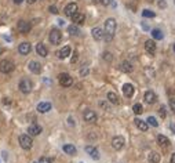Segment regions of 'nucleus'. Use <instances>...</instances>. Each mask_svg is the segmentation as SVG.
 <instances>
[{
  "label": "nucleus",
  "mask_w": 175,
  "mask_h": 163,
  "mask_svg": "<svg viewBox=\"0 0 175 163\" xmlns=\"http://www.w3.org/2000/svg\"><path fill=\"white\" fill-rule=\"evenodd\" d=\"M71 47L69 46H65V47H62L61 50H59V53H58V57L61 60H65V58H68L69 55H71Z\"/></svg>",
  "instance_id": "21"
},
{
  "label": "nucleus",
  "mask_w": 175,
  "mask_h": 163,
  "mask_svg": "<svg viewBox=\"0 0 175 163\" xmlns=\"http://www.w3.org/2000/svg\"><path fill=\"white\" fill-rule=\"evenodd\" d=\"M77 4H76V3H69L68 6H66L65 8H63V12H65V15L66 17H73V15L76 14V12H77Z\"/></svg>",
  "instance_id": "6"
},
{
  "label": "nucleus",
  "mask_w": 175,
  "mask_h": 163,
  "mask_svg": "<svg viewBox=\"0 0 175 163\" xmlns=\"http://www.w3.org/2000/svg\"><path fill=\"white\" fill-rule=\"evenodd\" d=\"M114 32H116V21L113 18H108L105 22V39L106 41H110L113 39Z\"/></svg>",
  "instance_id": "1"
},
{
  "label": "nucleus",
  "mask_w": 175,
  "mask_h": 163,
  "mask_svg": "<svg viewBox=\"0 0 175 163\" xmlns=\"http://www.w3.org/2000/svg\"><path fill=\"white\" fill-rule=\"evenodd\" d=\"M159 113H160V116L164 119V117L167 116V115H165V107H160V109H159Z\"/></svg>",
  "instance_id": "37"
},
{
  "label": "nucleus",
  "mask_w": 175,
  "mask_h": 163,
  "mask_svg": "<svg viewBox=\"0 0 175 163\" xmlns=\"http://www.w3.org/2000/svg\"><path fill=\"white\" fill-rule=\"evenodd\" d=\"M157 142H159V145L164 146V148L170 145V140H168L165 136H157Z\"/></svg>",
  "instance_id": "27"
},
{
  "label": "nucleus",
  "mask_w": 175,
  "mask_h": 163,
  "mask_svg": "<svg viewBox=\"0 0 175 163\" xmlns=\"http://www.w3.org/2000/svg\"><path fill=\"white\" fill-rule=\"evenodd\" d=\"M152 36H153L154 40H161L164 37V35H163V32H161L160 29H153L152 31Z\"/></svg>",
  "instance_id": "29"
},
{
  "label": "nucleus",
  "mask_w": 175,
  "mask_h": 163,
  "mask_svg": "<svg viewBox=\"0 0 175 163\" xmlns=\"http://www.w3.org/2000/svg\"><path fill=\"white\" fill-rule=\"evenodd\" d=\"M20 144L24 149H30L32 144H33L32 136H29V134H22V136H20Z\"/></svg>",
  "instance_id": "4"
},
{
  "label": "nucleus",
  "mask_w": 175,
  "mask_h": 163,
  "mask_svg": "<svg viewBox=\"0 0 175 163\" xmlns=\"http://www.w3.org/2000/svg\"><path fill=\"white\" fill-rule=\"evenodd\" d=\"M12 2H14V3H15V4H21V3H22V2H24V0H12Z\"/></svg>",
  "instance_id": "43"
},
{
  "label": "nucleus",
  "mask_w": 175,
  "mask_h": 163,
  "mask_svg": "<svg viewBox=\"0 0 175 163\" xmlns=\"http://www.w3.org/2000/svg\"><path fill=\"white\" fill-rule=\"evenodd\" d=\"M29 69H30V72H33V73H36V75H39V73L41 72V65L37 61H30L29 62Z\"/></svg>",
  "instance_id": "20"
},
{
  "label": "nucleus",
  "mask_w": 175,
  "mask_h": 163,
  "mask_svg": "<svg viewBox=\"0 0 175 163\" xmlns=\"http://www.w3.org/2000/svg\"><path fill=\"white\" fill-rule=\"evenodd\" d=\"M17 28H18V31H20L21 33H29L30 29H32V25H30V22L22 20V21L18 22Z\"/></svg>",
  "instance_id": "9"
},
{
  "label": "nucleus",
  "mask_w": 175,
  "mask_h": 163,
  "mask_svg": "<svg viewBox=\"0 0 175 163\" xmlns=\"http://www.w3.org/2000/svg\"><path fill=\"white\" fill-rule=\"evenodd\" d=\"M26 2H28V3H29V4H33V3H35V2H36V0H26Z\"/></svg>",
  "instance_id": "45"
},
{
  "label": "nucleus",
  "mask_w": 175,
  "mask_h": 163,
  "mask_svg": "<svg viewBox=\"0 0 175 163\" xmlns=\"http://www.w3.org/2000/svg\"><path fill=\"white\" fill-rule=\"evenodd\" d=\"M87 73H88V66L84 65V66H83V68L80 69V75H81V76H85Z\"/></svg>",
  "instance_id": "34"
},
{
  "label": "nucleus",
  "mask_w": 175,
  "mask_h": 163,
  "mask_svg": "<svg viewBox=\"0 0 175 163\" xmlns=\"http://www.w3.org/2000/svg\"><path fill=\"white\" fill-rule=\"evenodd\" d=\"M120 69H122L124 73H130V72L134 71V66L131 65V62L124 61V62H122V65H120Z\"/></svg>",
  "instance_id": "25"
},
{
  "label": "nucleus",
  "mask_w": 175,
  "mask_h": 163,
  "mask_svg": "<svg viewBox=\"0 0 175 163\" xmlns=\"http://www.w3.org/2000/svg\"><path fill=\"white\" fill-rule=\"evenodd\" d=\"M132 111H134L135 115H141L142 112H144V108H142L141 104H135L134 107H132Z\"/></svg>",
  "instance_id": "31"
},
{
  "label": "nucleus",
  "mask_w": 175,
  "mask_h": 163,
  "mask_svg": "<svg viewBox=\"0 0 175 163\" xmlns=\"http://www.w3.org/2000/svg\"><path fill=\"white\" fill-rule=\"evenodd\" d=\"M145 50L148 54H150V55H154L156 54V43L154 40H146L145 41Z\"/></svg>",
  "instance_id": "11"
},
{
  "label": "nucleus",
  "mask_w": 175,
  "mask_h": 163,
  "mask_svg": "<svg viewBox=\"0 0 175 163\" xmlns=\"http://www.w3.org/2000/svg\"><path fill=\"white\" fill-rule=\"evenodd\" d=\"M124 144H126V141H124V138L122 136H116V137H113V140H112V146L116 151H120V149L124 146Z\"/></svg>",
  "instance_id": "8"
},
{
  "label": "nucleus",
  "mask_w": 175,
  "mask_h": 163,
  "mask_svg": "<svg viewBox=\"0 0 175 163\" xmlns=\"http://www.w3.org/2000/svg\"><path fill=\"white\" fill-rule=\"evenodd\" d=\"M85 152L90 153V156L93 159H95V161H98V159H99V152H98V149L94 148V146H91V145L85 146Z\"/></svg>",
  "instance_id": "17"
},
{
  "label": "nucleus",
  "mask_w": 175,
  "mask_h": 163,
  "mask_svg": "<svg viewBox=\"0 0 175 163\" xmlns=\"http://www.w3.org/2000/svg\"><path fill=\"white\" fill-rule=\"evenodd\" d=\"M123 94L126 95V97H132V95H134V86L130 84V83L123 84Z\"/></svg>",
  "instance_id": "16"
},
{
  "label": "nucleus",
  "mask_w": 175,
  "mask_h": 163,
  "mask_svg": "<svg viewBox=\"0 0 175 163\" xmlns=\"http://www.w3.org/2000/svg\"><path fill=\"white\" fill-rule=\"evenodd\" d=\"M41 130H43V129H41L39 124L33 123V124H30V126H29V129H28V133H29V136L35 137V136H39V134L41 133Z\"/></svg>",
  "instance_id": "15"
},
{
  "label": "nucleus",
  "mask_w": 175,
  "mask_h": 163,
  "mask_svg": "<svg viewBox=\"0 0 175 163\" xmlns=\"http://www.w3.org/2000/svg\"><path fill=\"white\" fill-rule=\"evenodd\" d=\"M142 15H144L145 18H154L156 17V12H153L152 10H144V11H142Z\"/></svg>",
  "instance_id": "32"
},
{
  "label": "nucleus",
  "mask_w": 175,
  "mask_h": 163,
  "mask_svg": "<svg viewBox=\"0 0 175 163\" xmlns=\"http://www.w3.org/2000/svg\"><path fill=\"white\" fill-rule=\"evenodd\" d=\"M134 122H135V124H136V127H138L141 132H148V129H149V123H148V122H145V120H141V119H135Z\"/></svg>",
  "instance_id": "22"
},
{
  "label": "nucleus",
  "mask_w": 175,
  "mask_h": 163,
  "mask_svg": "<svg viewBox=\"0 0 175 163\" xmlns=\"http://www.w3.org/2000/svg\"><path fill=\"white\" fill-rule=\"evenodd\" d=\"M50 109H51V104H50V102H40V104L37 105V111H39L40 113H46V112H48Z\"/></svg>",
  "instance_id": "23"
},
{
  "label": "nucleus",
  "mask_w": 175,
  "mask_h": 163,
  "mask_svg": "<svg viewBox=\"0 0 175 163\" xmlns=\"http://www.w3.org/2000/svg\"><path fill=\"white\" fill-rule=\"evenodd\" d=\"M48 11L51 12V14H58V8H57L55 6H50V7H48Z\"/></svg>",
  "instance_id": "36"
},
{
  "label": "nucleus",
  "mask_w": 175,
  "mask_h": 163,
  "mask_svg": "<svg viewBox=\"0 0 175 163\" xmlns=\"http://www.w3.org/2000/svg\"><path fill=\"white\" fill-rule=\"evenodd\" d=\"M149 162L150 163H159L160 162V155H159L157 152H150V155H149Z\"/></svg>",
  "instance_id": "30"
},
{
  "label": "nucleus",
  "mask_w": 175,
  "mask_h": 163,
  "mask_svg": "<svg viewBox=\"0 0 175 163\" xmlns=\"http://www.w3.org/2000/svg\"><path fill=\"white\" fill-rule=\"evenodd\" d=\"M108 101H109L110 104H113V105H119V104H120L119 95H117L116 93H113V91H109V93H108Z\"/></svg>",
  "instance_id": "18"
},
{
  "label": "nucleus",
  "mask_w": 175,
  "mask_h": 163,
  "mask_svg": "<svg viewBox=\"0 0 175 163\" xmlns=\"http://www.w3.org/2000/svg\"><path fill=\"white\" fill-rule=\"evenodd\" d=\"M58 80H59V84H61L62 87H71L73 84V79L68 73H61V75L58 76Z\"/></svg>",
  "instance_id": "5"
},
{
  "label": "nucleus",
  "mask_w": 175,
  "mask_h": 163,
  "mask_svg": "<svg viewBox=\"0 0 175 163\" xmlns=\"http://www.w3.org/2000/svg\"><path fill=\"white\" fill-rule=\"evenodd\" d=\"M148 2H149V3H152V2H153V0H148Z\"/></svg>",
  "instance_id": "46"
},
{
  "label": "nucleus",
  "mask_w": 175,
  "mask_h": 163,
  "mask_svg": "<svg viewBox=\"0 0 175 163\" xmlns=\"http://www.w3.org/2000/svg\"><path fill=\"white\" fill-rule=\"evenodd\" d=\"M72 21L75 22L76 25H81V24H84V21H85V17H84V14H81V12H76L75 15L72 17Z\"/></svg>",
  "instance_id": "19"
},
{
  "label": "nucleus",
  "mask_w": 175,
  "mask_h": 163,
  "mask_svg": "<svg viewBox=\"0 0 175 163\" xmlns=\"http://www.w3.org/2000/svg\"><path fill=\"white\" fill-rule=\"evenodd\" d=\"M62 149H63V152L68 153V155H76V152H77V151H76V148L72 145V144H65Z\"/></svg>",
  "instance_id": "26"
},
{
  "label": "nucleus",
  "mask_w": 175,
  "mask_h": 163,
  "mask_svg": "<svg viewBox=\"0 0 175 163\" xmlns=\"http://www.w3.org/2000/svg\"><path fill=\"white\" fill-rule=\"evenodd\" d=\"M83 117H84V120L85 122H88V123H94V122H97V113L94 112V111H85L84 115H83Z\"/></svg>",
  "instance_id": "12"
},
{
  "label": "nucleus",
  "mask_w": 175,
  "mask_h": 163,
  "mask_svg": "<svg viewBox=\"0 0 175 163\" xmlns=\"http://www.w3.org/2000/svg\"><path fill=\"white\" fill-rule=\"evenodd\" d=\"M33 163H40V162H33Z\"/></svg>",
  "instance_id": "48"
},
{
  "label": "nucleus",
  "mask_w": 175,
  "mask_h": 163,
  "mask_svg": "<svg viewBox=\"0 0 175 163\" xmlns=\"http://www.w3.org/2000/svg\"><path fill=\"white\" fill-rule=\"evenodd\" d=\"M171 163H175V153H173V156H171Z\"/></svg>",
  "instance_id": "44"
},
{
  "label": "nucleus",
  "mask_w": 175,
  "mask_h": 163,
  "mask_svg": "<svg viewBox=\"0 0 175 163\" xmlns=\"http://www.w3.org/2000/svg\"><path fill=\"white\" fill-rule=\"evenodd\" d=\"M40 163H53L51 162V159H48V158H46V156H43V158H40Z\"/></svg>",
  "instance_id": "39"
},
{
  "label": "nucleus",
  "mask_w": 175,
  "mask_h": 163,
  "mask_svg": "<svg viewBox=\"0 0 175 163\" xmlns=\"http://www.w3.org/2000/svg\"><path fill=\"white\" fill-rule=\"evenodd\" d=\"M15 65L14 62L10 61V60H3V61H0V72L2 73H10L14 71Z\"/></svg>",
  "instance_id": "2"
},
{
  "label": "nucleus",
  "mask_w": 175,
  "mask_h": 163,
  "mask_svg": "<svg viewBox=\"0 0 175 163\" xmlns=\"http://www.w3.org/2000/svg\"><path fill=\"white\" fill-rule=\"evenodd\" d=\"M77 55H79V54H77V51H75V53H73L72 60H71V61H72V64H75L76 61H77Z\"/></svg>",
  "instance_id": "40"
},
{
  "label": "nucleus",
  "mask_w": 175,
  "mask_h": 163,
  "mask_svg": "<svg viewBox=\"0 0 175 163\" xmlns=\"http://www.w3.org/2000/svg\"><path fill=\"white\" fill-rule=\"evenodd\" d=\"M0 53H2V49H0Z\"/></svg>",
  "instance_id": "49"
},
{
  "label": "nucleus",
  "mask_w": 175,
  "mask_h": 163,
  "mask_svg": "<svg viewBox=\"0 0 175 163\" xmlns=\"http://www.w3.org/2000/svg\"><path fill=\"white\" fill-rule=\"evenodd\" d=\"M48 39H50V43H51V44H55V46H57V44L61 43V40H62V33H61V32H59L58 29H51Z\"/></svg>",
  "instance_id": "3"
},
{
  "label": "nucleus",
  "mask_w": 175,
  "mask_h": 163,
  "mask_svg": "<svg viewBox=\"0 0 175 163\" xmlns=\"http://www.w3.org/2000/svg\"><path fill=\"white\" fill-rule=\"evenodd\" d=\"M104 60H106V61H112V60H113V57H112V54H110V53H105L104 54Z\"/></svg>",
  "instance_id": "35"
},
{
  "label": "nucleus",
  "mask_w": 175,
  "mask_h": 163,
  "mask_svg": "<svg viewBox=\"0 0 175 163\" xmlns=\"http://www.w3.org/2000/svg\"><path fill=\"white\" fill-rule=\"evenodd\" d=\"M174 53H175V44H174Z\"/></svg>",
  "instance_id": "47"
},
{
  "label": "nucleus",
  "mask_w": 175,
  "mask_h": 163,
  "mask_svg": "<svg viewBox=\"0 0 175 163\" xmlns=\"http://www.w3.org/2000/svg\"><path fill=\"white\" fill-rule=\"evenodd\" d=\"M144 100H145V102H148V104L152 105V104H154V102L157 101V95H156L154 91L149 90V91H146L144 94Z\"/></svg>",
  "instance_id": "10"
},
{
  "label": "nucleus",
  "mask_w": 175,
  "mask_h": 163,
  "mask_svg": "<svg viewBox=\"0 0 175 163\" xmlns=\"http://www.w3.org/2000/svg\"><path fill=\"white\" fill-rule=\"evenodd\" d=\"M157 3H159V7H161V8H164L165 6H167V4H165L164 0H157Z\"/></svg>",
  "instance_id": "41"
},
{
  "label": "nucleus",
  "mask_w": 175,
  "mask_h": 163,
  "mask_svg": "<svg viewBox=\"0 0 175 163\" xmlns=\"http://www.w3.org/2000/svg\"><path fill=\"white\" fill-rule=\"evenodd\" d=\"M146 122L150 124V126H153V127H157V126H159V122L156 120V117H154V116H149Z\"/></svg>",
  "instance_id": "33"
},
{
  "label": "nucleus",
  "mask_w": 175,
  "mask_h": 163,
  "mask_svg": "<svg viewBox=\"0 0 175 163\" xmlns=\"http://www.w3.org/2000/svg\"><path fill=\"white\" fill-rule=\"evenodd\" d=\"M68 32L72 35V36H79V35H80V29L77 28V25H69Z\"/></svg>",
  "instance_id": "28"
},
{
  "label": "nucleus",
  "mask_w": 175,
  "mask_h": 163,
  "mask_svg": "<svg viewBox=\"0 0 175 163\" xmlns=\"http://www.w3.org/2000/svg\"><path fill=\"white\" fill-rule=\"evenodd\" d=\"M36 53L39 54L40 57H47V55H48V50L46 49V46H44L43 43H39L36 46Z\"/></svg>",
  "instance_id": "24"
},
{
  "label": "nucleus",
  "mask_w": 175,
  "mask_h": 163,
  "mask_svg": "<svg viewBox=\"0 0 175 163\" xmlns=\"http://www.w3.org/2000/svg\"><path fill=\"white\" fill-rule=\"evenodd\" d=\"M20 90L24 93V94H28V93H30L32 90V82L29 79H22L20 82Z\"/></svg>",
  "instance_id": "7"
},
{
  "label": "nucleus",
  "mask_w": 175,
  "mask_h": 163,
  "mask_svg": "<svg viewBox=\"0 0 175 163\" xmlns=\"http://www.w3.org/2000/svg\"><path fill=\"white\" fill-rule=\"evenodd\" d=\"M30 50H32V47H30V44L28 43V41L21 43L20 47H18V53L22 54V55H28V54L30 53Z\"/></svg>",
  "instance_id": "14"
},
{
  "label": "nucleus",
  "mask_w": 175,
  "mask_h": 163,
  "mask_svg": "<svg viewBox=\"0 0 175 163\" xmlns=\"http://www.w3.org/2000/svg\"><path fill=\"white\" fill-rule=\"evenodd\" d=\"M170 108L173 112H175V98H171L170 100Z\"/></svg>",
  "instance_id": "38"
},
{
  "label": "nucleus",
  "mask_w": 175,
  "mask_h": 163,
  "mask_svg": "<svg viewBox=\"0 0 175 163\" xmlns=\"http://www.w3.org/2000/svg\"><path fill=\"white\" fill-rule=\"evenodd\" d=\"M91 33H93V37H94L95 40H102V39H105V31H102L101 28H98V26L93 28Z\"/></svg>",
  "instance_id": "13"
},
{
  "label": "nucleus",
  "mask_w": 175,
  "mask_h": 163,
  "mask_svg": "<svg viewBox=\"0 0 175 163\" xmlns=\"http://www.w3.org/2000/svg\"><path fill=\"white\" fill-rule=\"evenodd\" d=\"M101 2V4H104V6H109L110 3H112V0H99Z\"/></svg>",
  "instance_id": "42"
}]
</instances>
